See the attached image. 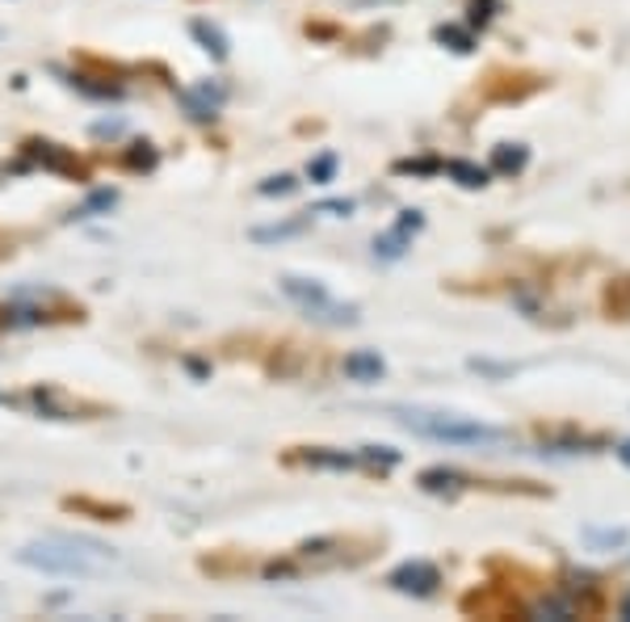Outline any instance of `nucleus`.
<instances>
[{
  "mask_svg": "<svg viewBox=\"0 0 630 622\" xmlns=\"http://www.w3.org/2000/svg\"><path fill=\"white\" fill-rule=\"evenodd\" d=\"M404 430L420 433L429 442H445V446H479V451H496L509 446L513 433L488 425L479 416H463V412H442V408H391Z\"/></svg>",
  "mask_w": 630,
  "mask_h": 622,
  "instance_id": "nucleus-1",
  "label": "nucleus"
},
{
  "mask_svg": "<svg viewBox=\"0 0 630 622\" xmlns=\"http://www.w3.org/2000/svg\"><path fill=\"white\" fill-rule=\"evenodd\" d=\"M18 564L25 568H38L47 576H101L110 573V559L106 551H80L76 543H34V547L18 551Z\"/></svg>",
  "mask_w": 630,
  "mask_h": 622,
  "instance_id": "nucleus-2",
  "label": "nucleus"
},
{
  "mask_svg": "<svg viewBox=\"0 0 630 622\" xmlns=\"http://www.w3.org/2000/svg\"><path fill=\"white\" fill-rule=\"evenodd\" d=\"M281 295L295 303L299 311H307L311 320H320V324H357V303H341V299H332L324 290V282H316V278H295V274H286L281 278Z\"/></svg>",
  "mask_w": 630,
  "mask_h": 622,
  "instance_id": "nucleus-3",
  "label": "nucleus"
},
{
  "mask_svg": "<svg viewBox=\"0 0 630 622\" xmlns=\"http://www.w3.org/2000/svg\"><path fill=\"white\" fill-rule=\"evenodd\" d=\"M387 585H391L396 593H408V598H433L438 585H442V573H438V564H429V559H404L399 568H391Z\"/></svg>",
  "mask_w": 630,
  "mask_h": 622,
  "instance_id": "nucleus-4",
  "label": "nucleus"
},
{
  "mask_svg": "<svg viewBox=\"0 0 630 622\" xmlns=\"http://www.w3.org/2000/svg\"><path fill=\"white\" fill-rule=\"evenodd\" d=\"M420 227H424V215H420V211H399L396 227L374 240V257H378V262H399V257L412 248V236H417Z\"/></svg>",
  "mask_w": 630,
  "mask_h": 622,
  "instance_id": "nucleus-5",
  "label": "nucleus"
},
{
  "mask_svg": "<svg viewBox=\"0 0 630 622\" xmlns=\"http://www.w3.org/2000/svg\"><path fill=\"white\" fill-rule=\"evenodd\" d=\"M345 375H350L353 384H378L387 375V362H383L378 349H353L350 358H345Z\"/></svg>",
  "mask_w": 630,
  "mask_h": 622,
  "instance_id": "nucleus-6",
  "label": "nucleus"
},
{
  "mask_svg": "<svg viewBox=\"0 0 630 622\" xmlns=\"http://www.w3.org/2000/svg\"><path fill=\"white\" fill-rule=\"evenodd\" d=\"M25 152L43 168H51V173H80V165H76L59 144H38V140H34V144H25Z\"/></svg>",
  "mask_w": 630,
  "mask_h": 622,
  "instance_id": "nucleus-7",
  "label": "nucleus"
},
{
  "mask_svg": "<svg viewBox=\"0 0 630 622\" xmlns=\"http://www.w3.org/2000/svg\"><path fill=\"white\" fill-rule=\"evenodd\" d=\"M307 227H311V211L299 219H286V223H269V227H253V240L257 244H278V240H295L303 236Z\"/></svg>",
  "mask_w": 630,
  "mask_h": 622,
  "instance_id": "nucleus-8",
  "label": "nucleus"
},
{
  "mask_svg": "<svg viewBox=\"0 0 630 622\" xmlns=\"http://www.w3.org/2000/svg\"><path fill=\"white\" fill-rule=\"evenodd\" d=\"M417 484L424 488V492H450V497H454V492L467 484V476H463V471H454V467H429V471H420Z\"/></svg>",
  "mask_w": 630,
  "mask_h": 622,
  "instance_id": "nucleus-9",
  "label": "nucleus"
},
{
  "mask_svg": "<svg viewBox=\"0 0 630 622\" xmlns=\"http://www.w3.org/2000/svg\"><path fill=\"white\" fill-rule=\"evenodd\" d=\"M581 538L588 543V551H618V547H627L630 530L627 526H584Z\"/></svg>",
  "mask_w": 630,
  "mask_h": 622,
  "instance_id": "nucleus-10",
  "label": "nucleus"
},
{
  "mask_svg": "<svg viewBox=\"0 0 630 622\" xmlns=\"http://www.w3.org/2000/svg\"><path fill=\"white\" fill-rule=\"evenodd\" d=\"M442 168L463 186V190H484L491 177V168H479V165H471V160H445Z\"/></svg>",
  "mask_w": 630,
  "mask_h": 622,
  "instance_id": "nucleus-11",
  "label": "nucleus"
},
{
  "mask_svg": "<svg viewBox=\"0 0 630 622\" xmlns=\"http://www.w3.org/2000/svg\"><path fill=\"white\" fill-rule=\"evenodd\" d=\"M526 165H530V147L526 144H500L491 152V168L496 173H521Z\"/></svg>",
  "mask_w": 630,
  "mask_h": 622,
  "instance_id": "nucleus-12",
  "label": "nucleus"
},
{
  "mask_svg": "<svg viewBox=\"0 0 630 622\" xmlns=\"http://www.w3.org/2000/svg\"><path fill=\"white\" fill-rule=\"evenodd\" d=\"M303 463L307 467H320V471H350V467H357V455H345V451H307Z\"/></svg>",
  "mask_w": 630,
  "mask_h": 622,
  "instance_id": "nucleus-13",
  "label": "nucleus"
},
{
  "mask_svg": "<svg viewBox=\"0 0 630 622\" xmlns=\"http://www.w3.org/2000/svg\"><path fill=\"white\" fill-rule=\"evenodd\" d=\"M189 30H194V38H198V43H202V47H207L214 59H223V55H228V38H223V30H219V25L194 22Z\"/></svg>",
  "mask_w": 630,
  "mask_h": 622,
  "instance_id": "nucleus-14",
  "label": "nucleus"
},
{
  "mask_svg": "<svg viewBox=\"0 0 630 622\" xmlns=\"http://www.w3.org/2000/svg\"><path fill=\"white\" fill-rule=\"evenodd\" d=\"M357 463H366V467H396L399 463V451H391V446H362L357 451Z\"/></svg>",
  "mask_w": 630,
  "mask_h": 622,
  "instance_id": "nucleus-15",
  "label": "nucleus"
},
{
  "mask_svg": "<svg viewBox=\"0 0 630 622\" xmlns=\"http://www.w3.org/2000/svg\"><path fill=\"white\" fill-rule=\"evenodd\" d=\"M114 202H118V190H97L93 198H89V202H85V207L76 211V215H80V219H93V215H101V211H110Z\"/></svg>",
  "mask_w": 630,
  "mask_h": 622,
  "instance_id": "nucleus-16",
  "label": "nucleus"
},
{
  "mask_svg": "<svg viewBox=\"0 0 630 622\" xmlns=\"http://www.w3.org/2000/svg\"><path fill=\"white\" fill-rule=\"evenodd\" d=\"M295 190H299V181H295V177H269V181L261 186L265 198H286V193H295Z\"/></svg>",
  "mask_w": 630,
  "mask_h": 622,
  "instance_id": "nucleus-17",
  "label": "nucleus"
},
{
  "mask_svg": "<svg viewBox=\"0 0 630 622\" xmlns=\"http://www.w3.org/2000/svg\"><path fill=\"white\" fill-rule=\"evenodd\" d=\"M332 173H336V156L328 152V156H320V160L311 165V181H316V186H328V181H332Z\"/></svg>",
  "mask_w": 630,
  "mask_h": 622,
  "instance_id": "nucleus-18",
  "label": "nucleus"
},
{
  "mask_svg": "<svg viewBox=\"0 0 630 622\" xmlns=\"http://www.w3.org/2000/svg\"><path fill=\"white\" fill-rule=\"evenodd\" d=\"M316 215H353V202L350 198H332V202H320Z\"/></svg>",
  "mask_w": 630,
  "mask_h": 622,
  "instance_id": "nucleus-19",
  "label": "nucleus"
},
{
  "mask_svg": "<svg viewBox=\"0 0 630 622\" xmlns=\"http://www.w3.org/2000/svg\"><path fill=\"white\" fill-rule=\"evenodd\" d=\"M438 38H442V43H454V51H471V38L463 34V30H454V25H442V30H438Z\"/></svg>",
  "mask_w": 630,
  "mask_h": 622,
  "instance_id": "nucleus-20",
  "label": "nucleus"
},
{
  "mask_svg": "<svg viewBox=\"0 0 630 622\" xmlns=\"http://www.w3.org/2000/svg\"><path fill=\"white\" fill-rule=\"evenodd\" d=\"M438 160H399L396 173H438Z\"/></svg>",
  "mask_w": 630,
  "mask_h": 622,
  "instance_id": "nucleus-21",
  "label": "nucleus"
},
{
  "mask_svg": "<svg viewBox=\"0 0 630 622\" xmlns=\"http://www.w3.org/2000/svg\"><path fill=\"white\" fill-rule=\"evenodd\" d=\"M614 455H618V463H622V467H630V437H627V442H618V446H614Z\"/></svg>",
  "mask_w": 630,
  "mask_h": 622,
  "instance_id": "nucleus-22",
  "label": "nucleus"
},
{
  "mask_svg": "<svg viewBox=\"0 0 630 622\" xmlns=\"http://www.w3.org/2000/svg\"><path fill=\"white\" fill-rule=\"evenodd\" d=\"M622 619L630 622V593H627V598H622Z\"/></svg>",
  "mask_w": 630,
  "mask_h": 622,
  "instance_id": "nucleus-23",
  "label": "nucleus"
}]
</instances>
